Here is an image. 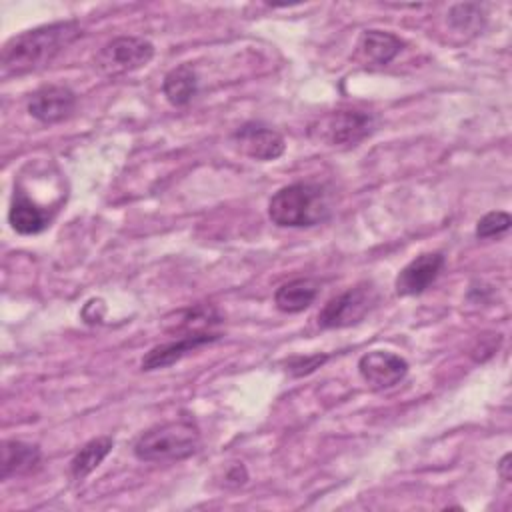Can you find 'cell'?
<instances>
[{
    "label": "cell",
    "instance_id": "1",
    "mask_svg": "<svg viewBox=\"0 0 512 512\" xmlns=\"http://www.w3.org/2000/svg\"><path fill=\"white\" fill-rule=\"evenodd\" d=\"M82 36L76 20L52 22L12 36L2 48V72L22 76L48 66L62 50Z\"/></svg>",
    "mask_w": 512,
    "mask_h": 512
},
{
    "label": "cell",
    "instance_id": "2",
    "mask_svg": "<svg viewBox=\"0 0 512 512\" xmlns=\"http://www.w3.org/2000/svg\"><path fill=\"white\" fill-rule=\"evenodd\" d=\"M330 206L322 186L296 182L280 188L268 202V218L282 228H308L328 218Z\"/></svg>",
    "mask_w": 512,
    "mask_h": 512
},
{
    "label": "cell",
    "instance_id": "3",
    "mask_svg": "<svg viewBox=\"0 0 512 512\" xmlns=\"http://www.w3.org/2000/svg\"><path fill=\"white\" fill-rule=\"evenodd\" d=\"M200 448V430L188 420L164 422L142 432L134 442V456L142 462H176Z\"/></svg>",
    "mask_w": 512,
    "mask_h": 512
},
{
    "label": "cell",
    "instance_id": "4",
    "mask_svg": "<svg viewBox=\"0 0 512 512\" xmlns=\"http://www.w3.org/2000/svg\"><path fill=\"white\" fill-rule=\"evenodd\" d=\"M376 116L358 108H340L322 114L310 124V138L334 148L360 144L376 130Z\"/></svg>",
    "mask_w": 512,
    "mask_h": 512
},
{
    "label": "cell",
    "instance_id": "5",
    "mask_svg": "<svg viewBox=\"0 0 512 512\" xmlns=\"http://www.w3.org/2000/svg\"><path fill=\"white\" fill-rule=\"evenodd\" d=\"M378 300L376 288L370 282H360L346 292L330 298L318 312L320 328H346L358 324L374 308Z\"/></svg>",
    "mask_w": 512,
    "mask_h": 512
},
{
    "label": "cell",
    "instance_id": "6",
    "mask_svg": "<svg viewBox=\"0 0 512 512\" xmlns=\"http://www.w3.org/2000/svg\"><path fill=\"white\" fill-rule=\"evenodd\" d=\"M154 58V44L138 36H118L96 54V66L106 76H124L144 68Z\"/></svg>",
    "mask_w": 512,
    "mask_h": 512
},
{
    "label": "cell",
    "instance_id": "7",
    "mask_svg": "<svg viewBox=\"0 0 512 512\" xmlns=\"http://www.w3.org/2000/svg\"><path fill=\"white\" fill-rule=\"evenodd\" d=\"M232 142L238 146V150L242 154H246L252 160H260V162L276 160L286 150L282 134H278L274 128L264 126L260 122L242 124L232 134Z\"/></svg>",
    "mask_w": 512,
    "mask_h": 512
},
{
    "label": "cell",
    "instance_id": "8",
    "mask_svg": "<svg viewBox=\"0 0 512 512\" xmlns=\"http://www.w3.org/2000/svg\"><path fill=\"white\" fill-rule=\"evenodd\" d=\"M358 372L370 388L386 390L408 374V362L394 352L372 350L358 360Z\"/></svg>",
    "mask_w": 512,
    "mask_h": 512
},
{
    "label": "cell",
    "instance_id": "9",
    "mask_svg": "<svg viewBox=\"0 0 512 512\" xmlns=\"http://www.w3.org/2000/svg\"><path fill=\"white\" fill-rule=\"evenodd\" d=\"M76 108V94L62 84H46L30 94L28 112L42 124L66 120Z\"/></svg>",
    "mask_w": 512,
    "mask_h": 512
},
{
    "label": "cell",
    "instance_id": "10",
    "mask_svg": "<svg viewBox=\"0 0 512 512\" xmlns=\"http://www.w3.org/2000/svg\"><path fill=\"white\" fill-rule=\"evenodd\" d=\"M444 268V256L440 252H424L410 260L396 276L394 288L400 296L422 294Z\"/></svg>",
    "mask_w": 512,
    "mask_h": 512
},
{
    "label": "cell",
    "instance_id": "11",
    "mask_svg": "<svg viewBox=\"0 0 512 512\" xmlns=\"http://www.w3.org/2000/svg\"><path fill=\"white\" fill-rule=\"evenodd\" d=\"M218 338H220L218 332H194V334H184L178 340L158 344L150 352L144 354V358L140 360V368L146 372L166 368V366L178 362L180 358H184L188 352H192L204 344H210Z\"/></svg>",
    "mask_w": 512,
    "mask_h": 512
},
{
    "label": "cell",
    "instance_id": "12",
    "mask_svg": "<svg viewBox=\"0 0 512 512\" xmlns=\"http://www.w3.org/2000/svg\"><path fill=\"white\" fill-rule=\"evenodd\" d=\"M402 46H404V42L392 32L364 30L356 44V54L364 64L386 66L400 54Z\"/></svg>",
    "mask_w": 512,
    "mask_h": 512
},
{
    "label": "cell",
    "instance_id": "13",
    "mask_svg": "<svg viewBox=\"0 0 512 512\" xmlns=\"http://www.w3.org/2000/svg\"><path fill=\"white\" fill-rule=\"evenodd\" d=\"M8 222L18 234L32 236L48 228L50 216L42 206H38L22 190H14L10 210H8Z\"/></svg>",
    "mask_w": 512,
    "mask_h": 512
},
{
    "label": "cell",
    "instance_id": "14",
    "mask_svg": "<svg viewBox=\"0 0 512 512\" xmlns=\"http://www.w3.org/2000/svg\"><path fill=\"white\" fill-rule=\"evenodd\" d=\"M40 448L38 444L22 442V440H6L2 444V480H8L12 476L28 474L40 464Z\"/></svg>",
    "mask_w": 512,
    "mask_h": 512
},
{
    "label": "cell",
    "instance_id": "15",
    "mask_svg": "<svg viewBox=\"0 0 512 512\" xmlns=\"http://www.w3.org/2000/svg\"><path fill=\"white\" fill-rule=\"evenodd\" d=\"M318 296V284L310 278H294L284 282L274 292V304L280 312L298 314L306 310Z\"/></svg>",
    "mask_w": 512,
    "mask_h": 512
},
{
    "label": "cell",
    "instance_id": "16",
    "mask_svg": "<svg viewBox=\"0 0 512 512\" xmlns=\"http://www.w3.org/2000/svg\"><path fill=\"white\" fill-rule=\"evenodd\" d=\"M162 92L172 106H186L198 92V74L190 64L172 68L162 82Z\"/></svg>",
    "mask_w": 512,
    "mask_h": 512
},
{
    "label": "cell",
    "instance_id": "17",
    "mask_svg": "<svg viewBox=\"0 0 512 512\" xmlns=\"http://www.w3.org/2000/svg\"><path fill=\"white\" fill-rule=\"evenodd\" d=\"M112 446H114V440L110 436H98L86 442L70 462L72 478L82 480L88 474H92L102 464V460L110 454Z\"/></svg>",
    "mask_w": 512,
    "mask_h": 512
},
{
    "label": "cell",
    "instance_id": "18",
    "mask_svg": "<svg viewBox=\"0 0 512 512\" xmlns=\"http://www.w3.org/2000/svg\"><path fill=\"white\" fill-rule=\"evenodd\" d=\"M448 20H450V26H452L454 30L476 34V32L482 30V26H484V12H482V6H480V4H472V2L454 4V6L450 8Z\"/></svg>",
    "mask_w": 512,
    "mask_h": 512
},
{
    "label": "cell",
    "instance_id": "19",
    "mask_svg": "<svg viewBox=\"0 0 512 512\" xmlns=\"http://www.w3.org/2000/svg\"><path fill=\"white\" fill-rule=\"evenodd\" d=\"M512 224V218L508 212L502 210H492L488 214H484L478 222H476V236L478 238H494L504 234Z\"/></svg>",
    "mask_w": 512,
    "mask_h": 512
},
{
    "label": "cell",
    "instance_id": "20",
    "mask_svg": "<svg viewBox=\"0 0 512 512\" xmlns=\"http://www.w3.org/2000/svg\"><path fill=\"white\" fill-rule=\"evenodd\" d=\"M328 360V354H310V356H294L288 360V372L292 376H306L320 368Z\"/></svg>",
    "mask_w": 512,
    "mask_h": 512
},
{
    "label": "cell",
    "instance_id": "21",
    "mask_svg": "<svg viewBox=\"0 0 512 512\" xmlns=\"http://www.w3.org/2000/svg\"><path fill=\"white\" fill-rule=\"evenodd\" d=\"M248 480L246 468L242 464H234L228 472H226V482L232 486H242Z\"/></svg>",
    "mask_w": 512,
    "mask_h": 512
},
{
    "label": "cell",
    "instance_id": "22",
    "mask_svg": "<svg viewBox=\"0 0 512 512\" xmlns=\"http://www.w3.org/2000/svg\"><path fill=\"white\" fill-rule=\"evenodd\" d=\"M510 468H512V464H510V454H504L502 460H500V464H498V474H500L502 480H506V482L512 478Z\"/></svg>",
    "mask_w": 512,
    "mask_h": 512
}]
</instances>
